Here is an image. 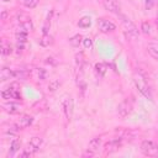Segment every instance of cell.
Wrapping results in <instances>:
<instances>
[{"label":"cell","mask_w":158,"mask_h":158,"mask_svg":"<svg viewBox=\"0 0 158 158\" xmlns=\"http://www.w3.org/2000/svg\"><path fill=\"white\" fill-rule=\"evenodd\" d=\"M33 28L31 17L27 16L26 14L21 12L17 15V27H16V33H26L28 35V32Z\"/></svg>","instance_id":"6da1fadb"},{"label":"cell","mask_w":158,"mask_h":158,"mask_svg":"<svg viewBox=\"0 0 158 158\" xmlns=\"http://www.w3.org/2000/svg\"><path fill=\"white\" fill-rule=\"evenodd\" d=\"M42 146V138L41 137H32L31 141L27 143L26 148L23 149V153H21V157H30L33 153H36L40 147Z\"/></svg>","instance_id":"7a4b0ae2"},{"label":"cell","mask_w":158,"mask_h":158,"mask_svg":"<svg viewBox=\"0 0 158 158\" xmlns=\"http://www.w3.org/2000/svg\"><path fill=\"white\" fill-rule=\"evenodd\" d=\"M141 152L144 154V156H148V157H156L158 156V144L153 141H149V139H144L142 143H141Z\"/></svg>","instance_id":"3957f363"},{"label":"cell","mask_w":158,"mask_h":158,"mask_svg":"<svg viewBox=\"0 0 158 158\" xmlns=\"http://www.w3.org/2000/svg\"><path fill=\"white\" fill-rule=\"evenodd\" d=\"M133 80H135V84H136L137 89L139 90V93H141L142 95H144L147 99L152 100V93H151L149 86H148V84L146 83V80H144L139 74H136V75L133 77Z\"/></svg>","instance_id":"277c9868"},{"label":"cell","mask_w":158,"mask_h":158,"mask_svg":"<svg viewBox=\"0 0 158 158\" xmlns=\"http://www.w3.org/2000/svg\"><path fill=\"white\" fill-rule=\"evenodd\" d=\"M120 17H121V23H122V26H123V30H125L126 35H127L128 37H132V38L137 37V36H138V30H137L136 25H135L130 19H127V17L123 16V15H120Z\"/></svg>","instance_id":"5b68a950"},{"label":"cell","mask_w":158,"mask_h":158,"mask_svg":"<svg viewBox=\"0 0 158 158\" xmlns=\"http://www.w3.org/2000/svg\"><path fill=\"white\" fill-rule=\"evenodd\" d=\"M1 95H2V98L6 99V100H10V99L19 100V99H21V93H20V89H19V86H17L16 84H12V85H10L7 89L2 90Z\"/></svg>","instance_id":"8992f818"},{"label":"cell","mask_w":158,"mask_h":158,"mask_svg":"<svg viewBox=\"0 0 158 158\" xmlns=\"http://www.w3.org/2000/svg\"><path fill=\"white\" fill-rule=\"evenodd\" d=\"M131 111H132V104L127 99H125L123 101H121L118 104V106H117V116L120 118H122V120L126 118L131 114Z\"/></svg>","instance_id":"52a82bcc"},{"label":"cell","mask_w":158,"mask_h":158,"mask_svg":"<svg viewBox=\"0 0 158 158\" xmlns=\"http://www.w3.org/2000/svg\"><path fill=\"white\" fill-rule=\"evenodd\" d=\"M101 2V5L110 12L112 14H117L120 15V11H121V5L117 0H99Z\"/></svg>","instance_id":"ba28073f"},{"label":"cell","mask_w":158,"mask_h":158,"mask_svg":"<svg viewBox=\"0 0 158 158\" xmlns=\"http://www.w3.org/2000/svg\"><path fill=\"white\" fill-rule=\"evenodd\" d=\"M98 27L102 33H109V32H114L116 30L115 23H112L111 21L106 20V19H99L98 20Z\"/></svg>","instance_id":"9c48e42d"},{"label":"cell","mask_w":158,"mask_h":158,"mask_svg":"<svg viewBox=\"0 0 158 158\" xmlns=\"http://www.w3.org/2000/svg\"><path fill=\"white\" fill-rule=\"evenodd\" d=\"M121 146H122V138H114V139L109 141V142L104 146V152H105V153L116 152Z\"/></svg>","instance_id":"30bf717a"},{"label":"cell","mask_w":158,"mask_h":158,"mask_svg":"<svg viewBox=\"0 0 158 158\" xmlns=\"http://www.w3.org/2000/svg\"><path fill=\"white\" fill-rule=\"evenodd\" d=\"M63 111H64V115H65L67 120H70L72 114H73V100H72V98L64 99V101H63Z\"/></svg>","instance_id":"8fae6325"},{"label":"cell","mask_w":158,"mask_h":158,"mask_svg":"<svg viewBox=\"0 0 158 158\" xmlns=\"http://www.w3.org/2000/svg\"><path fill=\"white\" fill-rule=\"evenodd\" d=\"M100 144H101V137H94V138H91L90 142H89V144H88V152L91 153V154L96 153L99 151V148H100Z\"/></svg>","instance_id":"7c38bea8"},{"label":"cell","mask_w":158,"mask_h":158,"mask_svg":"<svg viewBox=\"0 0 158 158\" xmlns=\"http://www.w3.org/2000/svg\"><path fill=\"white\" fill-rule=\"evenodd\" d=\"M2 109L9 114H19L21 111V105H19L17 102L10 101V102H5L2 105Z\"/></svg>","instance_id":"4fadbf2b"},{"label":"cell","mask_w":158,"mask_h":158,"mask_svg":"<svg viewBox=\"0 0 158 158\" xmlns=\"http://www.w3.org/2000/svg\"><path fill=\"white\" fill-rule=\"evenodd\" d=\"M33 122V117L32 116H30V115H22L20 118H19V121H17V127L20 128V130H22V128H26V127H28L31 123Z\"/></svg>","instance_id":"5bb4252c"},{"label":"cell","mask_w":158,"mask_h":158,"mask_svg":"<svg viewBox=\"0 0 158 158\" xmlns=\"http://www.w3.org/2000/svg\"><path fill=\"white\" fill-rule=\"evenodd\" d=\"M12 78H15L14 69H10L7 67H2L1 70H0V79L2 81H5V80H9V79H12Z\"/></svg>","instance_id":"9a60e30c"},{"label":"cell","mask_w":158,"mask_h":158,"mask_svg":"<svg viewBox=\"0 0 158 158\" xmlns=\"http://www.w3.org/2000/svg\"><path fill=\"white\" fill-rule=\"evenodd\" d=\"M21 147V141L16 137H14L11 141H10V148H9V156H14Z\"/></svg>","instance_id":"2e32d148"},{"label":"cell","mask_w":158,"mask_h":158,"mask_svg":"<svg viewBox=\"0 0 158 158\" xmlns=\"http://www.w3.org/2000/svg\"><path fill=\"white\" fill-rule=\"evenodd\" d=\"M147 52L152 58L158 60V43H148L147 44Z\"/></svg>","instance_id":"e0dca14e"},{"label":"cell","mask_w":158,"mask_h":158,"mask_svg":"<svg viewBox=\"0 0 158 158\" xmlns=\"http://www.w3.org/2000/svg\"><path fill=\"white\" fill-rule=\"evenodd\" d=\"M1 53L4 56H9L12 53V46L10 44V42H7L5 38L1 40Z\"/></svg>","instance_id":"ac0fdd59"},{"label":"cell","mask_w":158,"mask_h":158,"mask_svg":"<svg viewBox=\"0 0 158 158\" xmlns=\"http://www.w3.org/2000/svg\"><path fill=\"white\" fill-rule=\"evenodd\" d=\"M106 69H107V67H106L105 63H96L95 64V73H96V75L99 78H102L105 75Z\"/></svg>","instance_id":"d6986e66"},{"label":"cell","mask_w":158,"mask_h":158,"mask_svg":"<svg viewBox=\"0 0 158 158\" xmlns=\"http://www.w3.org/2000/svg\"><path fill=\"white\" fill-rule=\"evenodd\" d=\"M91 25V19L89 16H84L78 21V26L81 28H88Z\"/></svg>","instance_id":"ffe728a7"},{"label":"cell","mask_w":158,"mask_h":158,"mask_svg":"<svg viewBox=\"0 0 158 158\" xmlns=\"http://www.w3.org/2000/svg\"><path fill=\"white\" fill-rule=\"evenodd\" d=\"M83 42V37L80 35H74L72 38H69V43L73 47H79V44Z\"/></svg>","instance_id":"44dd1931"},{"label":"cell","mask_w":158,"mask_h":158,"mask_svg":"<svg viewBox=\"0 0 158 158\" xmlns=\"http://www.w3.org/2000/svg\"><path fill=\"white\" fill-rule=\"evenodd\" d=\"M52 42H53V38L49 35H43V37L40 40V44L43 46V47H47V46L52 44Z\"/></svg>","instance_id":"7402d4cb"},{"label":"cell","mask_w":158,"mask_h":158,"mask_svg":"<svg viewBox=\"0 0 158 158\" xmlns=\"http://www.w3.org/2000/svg\"><path fill=\"white\" fill-rule=\"evenodd\" d=\"M15 73V79H25L28 75V72H26L25 69H14Z\"/></svg>","instance_id":"603a6c76"},{"label":"cell","mask_w":158,"mask_h":158,"mask_svg":"<svg viewBox=\"0 0 158 158\" xmlns=\"http://www.w3.org/2000/svg\"><path fill=\"white\" fill-rule=\"evenodd\" d=\"M51 19H52V12L48 14V16H47V19H46V21H44V25H43V28H42L43 35H48V30H49V27H51Z\"/></svg>","instance_id":"cb8c5ba5"},{"label":"cell","mask_w":158,"mask_h":158,"mask_svg":"<svg viewBox=\"0 0 158 158\" xmlns=\"http://www.w3.org/2000/svg\"><path fill=\"white\" fill-rule=\"evenodd\" d=\"M75 63H77L78 70H81L83 64H84V54H83V53H79V54L75 56Z\"/></svg>","instance_id":"d4e9b609"},{"label":"cell","mask_w":158,"mask_h":158,"mask_svg":"<svg viewBox=\"0 0 158 158\" xmlns=\"http://www.w3.org/2000/svg\"><path fill=\"white\" fill-rule=\"evenodd\" d=\"M38 2H40V0H23V5L26 7H28V9L36 7L38 5Z\"/></svg>","instance_id":"484cf974"},{"label":"cell","mask_w":158,"mask_h":158,"mask_svg":"<svg viewBox=\"0 0 158 158\" xmlns=\"http://www.w3.org/2000/svg\"><path fill=\"white\" fill-rule=\"evenodd\" d=\"M141 30H142V32H143L144 35H149V33H151V25H149L148 22H142Z\"/></svg>","instance_id":"4316f807"},{"label":"cell","mask_w":158,"mask_h":158,"mask_svg":"<svg viewBox=\"0 0 158 158\" xmlns=\"http://www.w3.org/2000/svg\"><path fill=\"white\" fill-rule=\"evenodd\" d=\"M36 72H37V77H38V79H41V80H43V79L46 78V75H47L46 70H44V69H42V68L37 69Z\"/></svg>","instance_id":"83f0119b"},{"label":"cell","mask_w":158,"mask_h":158,"mask_svg":"<svg viewBox=\"0 0 158 158\" xmlns=\"http://www.w3.org/2000/svg\"><path fill=\"white\" fill-rule=\"evenodd\" d=\"M83 43H84L85 48H91V46H93V41H91L90 37H85V38H83Z\"/></svg>","instance_id":"f1b7e54d"},{"label":"cell","mask_w":158,"mask_h":158,"mask_svg":"<svg viewBox=\"0 0 158 158\" xmlns=\"http://www.w3.org/2000/svg\"><path fill=\"white\" fill-rule=\"evenodd\" d=\"M58 86H59V81H58V80H54V81H52V83L48 85V89H49L51 91H54Z\"/></svg>","instance_id":"f546056e"},{"label":"cell","mask_w":158,"mask_h":158,"mask_svg":"<svg viewBox=\"0 0 158 158\" xmlns=\"http://www.w3.org/2000/svg\"><path fill=\"white\" fill-rule=\"evenodd\" d=\"M6 16H7L6 10H2V12H1V19H2V20H5V19H6Z\"/></svg>","instance_id":"4dcf8cb0"},{"label":"cell","mask_w":158,"mask_h":158,"mask_svg":"<svg viewBox=\"0 0 158 158\" xmlns=\"http://www.w3.org/2000/svg\"><path fill=\"white\" fill-rule=\"evenodd\" d=\"M2 1H4V2H6V1H9V0H2Z\"/></svg>","instance_id":"1f68e13d"},{"label":"cell","mask_w":158,"mask_h":158,"mask_svg":"<svg viewBox=\"0 0 158 158\" xmlns=\"http://www.w3.org/2000/svg\"><path fill=\"white\" fill-rule=\"evenodd\" d=\"M157 25H158V19H157Z\"/></svg>","instance_id":"d6a6232c"}]
</instances>
